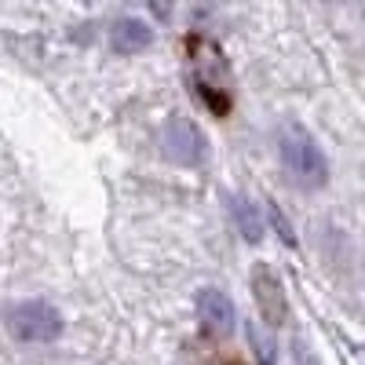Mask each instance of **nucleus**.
Segmentation results:
<instances>
[{"label":"nucleus","mask_w":365,"mask_h":365,"mask_svg":"<svg viewBox=\"0 0 365 365\" xmlns=\"http://www.w3.org/2000/svg\"><path fill=\"white\" fill-rule=\"evenodd\" d=\"M161 154L172 165H182V168L201 165V158H205V135H201V128L194 125L190 117L172 113L165 120V128H161Z\"/></svg>","instance_id":"nucleus-4"},{"label":"nucleus","mask_w":365,"mask_h":365,"mask_svg":"<svg viewBox=\"0 0 365 365\" xmlns=\"http://www.w3.org/2000/svg\"><path fill=\"white\" fill-rule=\"evenodd\" d=\"M230 216H234L237 230L245 234V241H249V245H259V241H263V234H267L259 205H256L252 197H245V194H241V197H234V201H230Z\"/></svg>","instance_id":"nucleus-8"},{"label":"nucleus","mask_w":365,"mask_h":365,"mask_svg":"<svg viewBox=\"0 0 365 365\" xmlns=\"http://www.w3.org/2000/svg\"><path fill=\"white\" fill-rule=\"evenodd\" d=\"M252 296H256V307L263 314L267 325H282L289 318V299H285V289L278 282V274H274L270 267H256L252 270Z\"/></svg>","instance_id":"nucleus-5"},{"label":"nucleus","mask_w":365,"mask_h":365,"mask_svg":"<svg viewBox=\"0 0 365 365\" xmlns=\"http://www.w3.org/2000/svg\"><path fill=\"white\" fill-rule=\"evenodd\" d=\"M197 318L208 332H216V336H227L234 332L237 325V311H234V299L220 289H201L197 292Z\"/></svg>","instance_id":"nucleus-6"},{"label":"nucleus","mask_w":365,"mask_h":365,"mask_svg":"<svg viewBox=\"0 0 365 365\" xmlns=\"http://www.w3.org/2000/svg\"><path fill=\"white\" fill-rule=\"evenodd\" d=\"M187 58H190V84L197 91V99L216 117H227L234 106V96H230V66H227L223 48L205 34H190Z\"/></svg>","instance_id":"nucleus-1"},{"label":"nucleus","mask_w":365,"mask_h":365,"mask_svg":"<svg viewBox=\"0 0 365 365\" xmlns=\"http://www.w3.org/2000/svg\"><path fill=\"white\" fill-rule=\"evenodd\" d=\"M4 325L19 344H51L63 336V314L48 299H19L4 311Z\"/></svg>","instance_id":"nucleus-3"},{"label":"nucleus","mask_w":365,"mask_h":365,"mask_svg":"<svg viewBox=\"0 0 365 365\" xmlns=\"http://www.w3.org/2000/svg\"><path fill=\"white\" fill-rule=\"evenodd\" d=\"M278 158L282 168L289 172V179L299 190H318L329 179V161L325 150L318 146V139L299 125V120H285L278 128Z\"/></svg>","instance_id":"nucleus-2"},{"label":"nucleus","mask_w":365,"mask_h":365,"mask_svg":"<svg viewBox=\"0 0 365 365\" xmlns=\"http://www.w3.org/2000/svg\"><path fill=\"white\" fill-rule=\"evenodd\" d=\"M154 44V29H150L143 19H117L113 26V48L120 55H135L143 48Z\"/></svg>","instance_id":"nucleus-7"},{"label":"nucleus","mask_w":365,"mask_h":365,"mask_svg":"<svg viewBox=\"0 0 365 365\" xmlns=\"http://www.w3.org/2000/svg\"><path fill=\"white\" fill-rule=\"evenodd\" d=\"M267 212H270V220H274V227H278V234H282V241L289 249H296V234H292V227L285 223V216H282V208L274 205V201H267Z\"/></svg>","instance_id":"nucleus-9"},{"label":"nucleus","mask_w":365,"mask_h":365,"mask_svg":"<svg viewBox=\"0 0 365 365\" xmlns=\"http://www.w3.org/2000/svg\"><path fill=\"white\" fill-rule=\"evenodd\" d=\"M230 365H241V361H230Z\"/></svg>","instance_id":"nucleus-10"}]
</instances>
